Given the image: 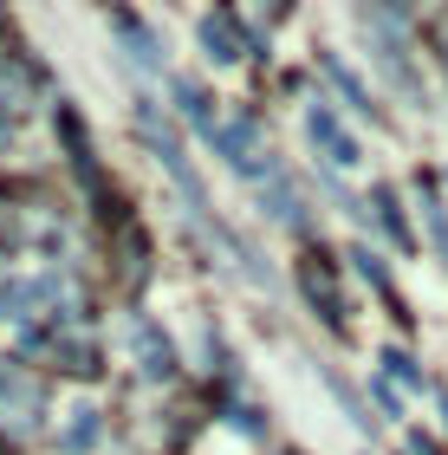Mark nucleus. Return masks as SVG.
I'll use <instances>...</instances> for the list:
<instances>
[{"label":"nucleus","instance_id":"obj_1","mask_svg":"<svg viewBox=\"0 0 448 455\" xmlns=\"http://www.w3.org/2000/svg\"><path fill=\"white\" fill-rule=\"evenodd\" d=\"M305 124H312V143H325V150H332V163H358V143L338 131V117L325 111V105H312V117H305Z\"/></svg>","mask_w":448,"mask_h":455},{"label":"nucleus","instance_id":"obj_2","mask_svg":"<svg viewBox=\"0 0 448 455\" xmlns=\"http://www.w3.org/2000/svg\"><path fill=\"white\" fill-rule=\"evenodd\" d=\"M325 66H332V59H325ZM332 78H338V92L351 98V111H371V98H364V85H358V78L344 72V66H332Z\"/></svg>","mask_w":448,"mask_h":455},{"label":"nucleus","instance_id":"obj_3","mask_svg":"<svg viewBox=\"0 0 448 455\" xmlns=\"http://www.w3.org/2000/svg\"><path fill=\"white\" fill-rule=\"evenodd\" d=\"M383 364H390V371H397V378H403V384H422V371H416L410 358H403V351H383Z\"/></svg>","mask_w":448,"mask_h":455}]
</instances>
